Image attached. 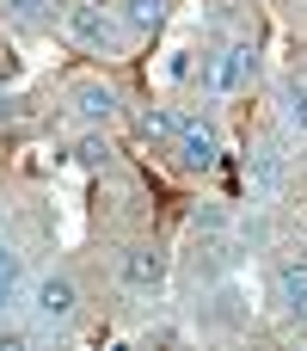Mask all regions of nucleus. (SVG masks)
Returning <instances> with one entry per match:
<instances>
[{"instance_id":"f257e3e1","label":"nucleus","mask_w":307,"mask_h":351,"mask_svg":"<svg viewBox=\"0 0 307 351\" xmlns=\"http://www.w3.org/2000/svg\"><path fill=\"white\" fill-rule=\"evenodd\" d=\"M62 25H68L74 43H86V49H98V56H117V49H123V31H129L111 6H98V0H74Z\"/></svg>"},{"instance_id":"f03ea898","label":"nucleus","mask_w":307,"mask_h":351,"mask_svg":"<svg viewBox=\"0 0 307 351\" xmlns=\"http://www.w3.org/2000/svg\"><path fill=\"white\" fill-rule=\"evenodd\" d=\"M258 74V49H252V37H234V43H222L215 56H203V68H197V80L209 86V93H240L246 80Z\"/></svg>"},{"instance_id":"7ed1b4c3","label":"nucleus","mask_w":307,"mask_h":351,"mask_svg":"<svg viewBox=\"0 0 307 351\" xmlns=\"http://www.w3.org/2000/svg\"><path fill=\"white\" fill-rule=\"evenodd\" d=\"M31 315H37V327H68V321L80 315V284H74L68 271L37 278V284H31Z\"/></svg>"},{"instance_id":"20e7f679","label":"nucleus","mask_w":307,"mask_h":351,"mask_svg":"<svg viewBox=\"0 0 307 351\" xmlns=\"http://www.w3.org/2000/svg\"><path fill=\"white\" fill-rule=\"evenodd\" d=\"M117 284L135 290V296H148V290L166 284V259H160L154 247H123V253H117Z\"/></svg>"},{"instance_id":"39448f33","label":"nucleus","mask_w":307,"mask_h":351,"mask_svg":"<svg viewBox=\"0 0 307 351\" xmlns=\"http://www.w3.org/2000/svg\"><path fill=\"white\" fill-rule=\"evenodd\" d=\"M178 160L191 167V173H203V167H215V148H222V136H215V123L209 117H178Z\"/></svg>"},{"instance_id":"423d86ee","label":"nucleus","mask_w":307,"mask_h":351,"mask_svg":"<svg viewBox=\"0 0 307 351\" xmlns=\"http://www.w3.org/2000/svg\"><path fill=\"white\" fill-rule=\"evenodd\" d=\"M246 185H252V197H258V204H277V197H283V185H289L283 154H277V148H252V160H246Z\"/></svg>"},{"instance_id":"0eeeda50","label":"nucleus","mask_w":307,"mask_h":351,"mask_svg":"<svg viewBox=\"0 0 307 351\" xmlns=\"http://www.w3.org/2000/svg\"><path fill=\"white\" fill-rule=\"evenodd\" d=\"M74 117H80L86 130L117 123V93H111L105 80H80V86H74Z\"/></svg>"},{"instance_id":"6e6552de","label":"nucleus","mask_w":307,"mask_h":351,"mask_svg":"<svg viewBox=\"0 0 307 351\" xmlns=\"http://www.w3.org/2000/svg\"><path fill=\"white\" fill-rule=\"evenodd\" d=\"M271 290H277V302H283L295 321H307V259H283V265L271 271Z\"/></svg>"},{"instance_id":"1a4fd4ad","label":"nucleus","mask_w":307,"mask_h":351,"mask_svg":"<svg viewBox=\"0 0 307 351\" xmlns=\"http://www.w3.org/2000/svg\"><path fill=\"white\" fill-rule=\"evenodd\" d=\"M277 117H283V130L307 142V80H283V93H277Z\"/></svg>"},{"instance_id":"9d476101","label":"nucleus","mask_w":307,"mask_h":351,"mask_svg":"<svg viewBox=\"0 0 307 351\" xmlns=\"http://www.w3.org/2000/svg\"><path fill=\"white\" fill-rule=\"evenodd\" d=\"M18 296H25V253H18L12 241H0V315H6Z\"/></svg>"},{"instance_id":"9b49d317","label":"nucleus","mask_w":307,"mask_h":351,"mask_svg":"<svg viewBox=\"0 0 307 351\" xmlns=\"http://www.w3.org/2000/svg\"><path fill=\"white\" fill-rule=\"evenodd\" d=\"M117 6H123V25L129 31H154L166 19V0H117Z\"/></svg>"},{"instance_id":"f8f14e48","label":"nucleus","mask_w":307,"mask_h":351,"mask_svg":"<svg viewBox=\"0 0 307 351\" xmlns=\"http://www.w3.org/2000/svg\"><path fill=\"white\" fill-rule=\"evenodd\" d=\"M135 123H142V136H154V142H178V117H172V111H160V105H154V111H142Z\"/></svg>"},{"instance_id":"ddd939ff","label":"nucleus","mask_w":307,"mask_h":351,"mask_svg":"<svg viewBox=\"0 0 307 351\" xmlns=\"http://www.w3.org/2000/svg\"><path fill=\"white\" fill-rule=\"evenodd\" d=\"M0 6H6V19H12V25H43L55 0H0Z\"/></svg>"},{"instance_id":"4468645a","label":"nucleus","mask_w":307,"mask_h":351,"mask_svg":"<svg viewBox=\"0 0 307 351\" xmlns=\"http://www.w3.org/2000/svg\"><path fill=\"white\" fill-rule=\"evenodd\" d=\"M74 154H80V167H111V142H105L98 130H92V136H80V148H74Z\"/></svg>"},{"instance_id":"2eb2a0df","label":"nucleus","mask_w":307,"mask_h":351,"mask_svg":"<svg viewBox=\"0 0 307 351\" xmlns=\"http://www.w3.org/2000/svg\"><path fill=\"white\" fill-rule=\"evenodd\" d=\"M166 74H172V80H191V74H197V62H191V49H172V62H166Z\"/></svg>"}]
</instances>
